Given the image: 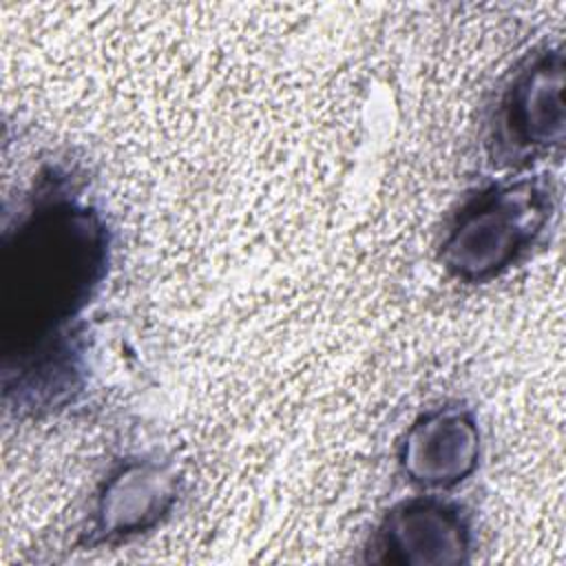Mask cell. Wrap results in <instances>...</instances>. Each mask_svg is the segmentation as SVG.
I'll use <instances>...</instances> for the list:
<instances>
[{
    "instance_id": "obj_1",
    "label": "cell",
    "mask_w": 566,
    "mask_h": 566,
    "mask_svg": "<svg viewBox=\"0 0 566 566\" xmlns=\"http://www.w3.org/2000/svg\"><path fill=\"white\" fill-rule=\"evenodd\" d=\"M111 265V232L71 175L53 168L4 232L2 389L20 413L51 411L82 387V316Z\"/></svg>"
},
{
    "instance_id": "obj_2",
    "label": "cell",
    "mask_w": 566,
    "mask_h": 566,
    "mask_svg": "<svg viewBox=\"0 0 566 566\" xmlns=\"http://www.w3.org/2000/svg\"><path fill=\"white\" fill-rule=\"evenodd\" d=\"M551 175L509 177L469 195L447 223L438 248L442 270L484 285L515 268L544 237L557 210Z\"/></svg>"
},
{
    "instance_id": "obj_3",
    "label": "cell",
    "mask_w": 566,
    "mask_h": 566,
    "mask_svg": "<svg viewBox=\"0 0 566 566\" xmlns=\"http://www.w3.org/2000/svg\"><path fill=\"white\" fill-rule=\"evenodd\" d=\"M564 86L562 44H542L509 71L484 124V146L495 168L524 170L562 153L566 139Z\"/></svg>"
},
{
    "instance_id": "obj_4",
    "label": "cell",
    "mask_w": 566,
    "mask_h": 566,
    "mask_svg": "<svg viewBox=\"0 0 566 566\" xmlns=\"http://www.w3.org/2000/svg\"><path fill=\"white\" fill-rule=\"evenodd\" d=\"M181 495V478L168 462L148 455L119 460L99 482L82 542L117 546L164 524Z\"/></svg>"
},
{
    "instance_id": "obj_5",
    "label": "cell",
    "mask_w": 566,
    "mask_h": 566,
    "mask_svg": "<svg viewBox=\"0 0 566 566\" xmlns=\"http://www.w3.org/2000/svg\"><path fill=\"white\" fill-rule=\"evenodd\" d=\"M365 551L374 564L458 566L471 559L473 531L455 502L416 495L385 511Z\"/></svg>"
},
{
    "instance_id": "obj_6",
    "label": "cell",
    "mask_w": 566,
    "mask_h": 566,
    "mask_svg": "<svg viewBox=\"0 0 566 566\" xmlns=\"http://www.w3.org/2000/svg\"><path fill=\"white\" fill-rule=\"evenodd\" d=\"M482 458L475 416L464 407H433L420 413L398 444V467L409 484L438 493L467 482Z\"/></svg>"
}]
</instances>
